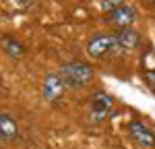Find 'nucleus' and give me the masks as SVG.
Segmentation results:
<instances>
[{
    "label": "nucleus",
    "mask_w": 155,
    "mask_h": 149,
    "mask_svg": "<svg viewBox=\"0 0 155 149\" xmlns=\"http://www.w3.org/2000/svg\"><path fill=\"white\" fill-rule=\"evenodd\" d=\"M64 87L66 85H64L60 74L50 73V74H46V79L41 83V93H44V98L48 101H58L62 98V93H64Z\"/></svg>",
    "instance_id": "7ed1b4c3"
},
{
    "label": "nucleus",
    "mask_w": 155,
    "mask_h": 149,
    "mask_svg": "<svg viewBox=\"0 0 155 149\" xmlns=\"http://www.w3.org/2000/svg\"><path fill=\"white\" fill-rule=\"evenodd\" d=\"M2 44H4V52H6L11 58H21V56H23V52H25L23 44H21V41H17L15 37L6 35L4 39H2Z\"/></svg>",
    "instance_id": "1a4fd4ad"
},
{
    "label": "nucleus",
    "mask_w": 155,
    "mask_h": 149,
    "mask_svg": "<svg viewBox=\"0 0 155 149\" xmlns=\"http://www.w3.org/2000/svg\"><path fill=\"white\" fill-rule=\"evenodd\" d=\"M116 39H118L116 52H126V50L139 48V44H141V33H139L137 29L126 27V29H120V33H116Z\"/></svg>",
    "instance_id": "423d86ee"
},
{
    "label": "nucleus",
    "mask_w": 155,
    "mask_h": 149,
    "mask_svg": "<svg viewBox=\"0 0 155 149\" xmlns=\"http://www.w3.org/2000/svg\"><path fill=\"white\" fill-rule=\"evenodd\" d=\"M128 135H130L139 145H143V147H155V133L149 131V128H147L143 122H139V120L128 122Z\"/></svg>",
    "instance_id": "20e7f679"
},
{
    "label": "nucleus",
    "mask_w": 155,
    "mask_h": 149,
    "mask_svg": "<svg viewBox=\"0 0 155 149\" xmlns=\"http://www.w3.org/2000/svg\"><path fill=\"white\" fill-rule=\"evenodd\" d=\"M17 135H19V126L15 122V118H12L11 114L2 112V114H0V137H2V143L15 141Z\"/></svg>",
    "instance_id": "6e6552de"
},
{
    "label": "nucleus",
    "mask_w": 155,
    "mask_h": 149,
    "mask_svg": "<svg viewBox=\"0 0 155 149\" xmlns=\"http://www.w3.org/2000/svg\"><path fill=\"white\" fill-rule=\"evenodd\" d=\"M112 104H114L112 95H107L106 91H95L93 98H91V114H93V118L95 120H101L104 116H107Z\"/></svg>",
    "instance_id": "39448f33"
},
{
    "label": "nucleus",
    "mask_w": 155,
    "mask_h": 149,
    "mask_svg": "<svg viewBox=\"0 0 155 149\" xmlns=\"http://www.w3.org/2000/svg\"><path fill=\"white\" fill-rule=\"evenodd\" d=\"M134 19H137V11L128 6V4H124V6H118L116 11L110 12V21L114 25H118L120 29H126V27H130L134 23Z\"/></svg>",
    "instance_id": "0eeeda50"
},
{
    "label": "nucleus",
    "mask_w": 155,
    "mask_h": 149,
    "mask_svg": "<svg viewBox=\"0 0 155 149\" xmlns=\"http://www.w3.org/2000/svg\"><path fill=\"white\" fill-rule=\"evenodd\" d=\"M118 48V39L114 33H97L87 41V56L91 58H101L107 52H114Z\"/></svg>",
    "instance_id": "f03ea898"
},
{
    "label": "nucleus",
    "mask_w": 155,
    "mask_h": 149,
    "mask_svg": "<svg viewBox=\"0 0 155 149\" xmlns=\"http://www.w3.org/2000/svg\"><path fill=\"white\" fill-rule=\"evenodd\" d=\"M145 79H147V83L155 89V71H147V74H145Z\"/></svg>",
    "instance_id": "9b49d317"
},
{
    "label": "nucleus",
    "mask_w": 155,
    "mask_h": 149,
    "mask_svg": "<svg viewBox=\"0 0 155 149\" xmlns=\"http://www.w3.org/2000/svg\"><path fill=\"white\" fill-rule=\"evenodd\" d=\"M151 2H153V4H155V0H151Z\"/></svg>",
    "instance_id": "f8f14e48"
},
{
    "label": "nucleus",
    "mask_w": 155,
    "mask_h": 149,
    "mask_svg": "<svg viewBox=\"0 0 155 149\" xmlns=\"http://www.w3.org/2000/svg\"><path fill=\"white\" fill-rule=\"evenodd\" d=\"M60 77L64 81V85L71 87V89H79V87L89 85L95 77V71L89 62L83 60H68L60 66Z\"/></svg>",
    "instance_id": "f257e3e1"
},
{
    "label": "nucleus",
    "mask_w": 155,
    "mask_h": 149,
    "mask_svg": "<svg viewBox=\"0 0 155 149\" xmlns=\"http://www.w3.org/2000/svg\"><path fill=\"white\" fill-rule=\"evenodd\" d=\"M118 6H124V0H101V8L104 11H116Z\"/></svg>",
    "instance_id": "9d476101"
}]
</instances>
